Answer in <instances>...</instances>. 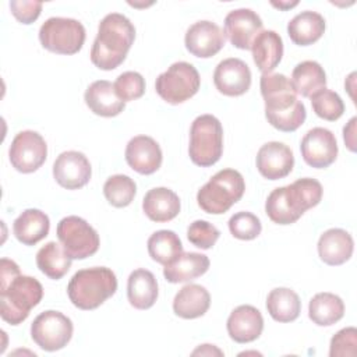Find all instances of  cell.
Listing matches in <instances>:
<instances>
[{"mask_svg":"<svg viewBox=\"0 0 357 357\" xmlns=\"http://www.w3.org/2000/svg\"><path fill=\"white\" fill-rule=\"evenodd\" d=\"M0 315L10 325L25 321L43 297L40 282L21 275L18 265L8 258L0 261Z\"/></svg>","mask_w":357,"mask_h":357,"instance_id":"cell-1","label":"cell"},{"mask_svg":"<svg viewBox=\"0 0 357 357\" xmlns=\"http://www.w3.org/2000/svg\"><path fill=\"white\" fill-rule=\"evenodd\" d=\"M259 88L265 102V117L272 127L291 132L305 121V106L298 100L291 81L284 74H262Z\"/></svg>","mask_w":357,"mask_h":357,"instance_id":"cell-2","label":"cell"},{"mask_svg":"<svg viewBox=\"0 0 357 357\" xmlns=\"http://www.w3.org/2000/svg\"><path fill=\"white\" fill-rule=\"evenodd\" d=\"M134 39L135 28L126 15L120 13L105 15L91 49L92 64L105 71L117 68L126 60Z\"/></svg>","mask_w":357,"mask_h":357,"instance_id":"cell-3","label":"cell"},{"mask_svg":"<svg viewBox=\"0 0 357 357\" xmlns=\"http://www.w3.org/2000/svg\"><path fill=\"white\" fill-rule=\"evenodd\" d=\"M322 185L318 180L304 177L294 183L275 188L266 198L265 212L278 225L297 222L305 211L317 206L322 199Z\"/></svg>","mask_w":357,"mask_h":357,"instance_id":"cell-4","label":"cell"},{"mask_svg":"<svg viewBox=\"0 0 357 357\" xmlns=\"http://www.w3.org/2000/svg\"><path fill=\"white\" fill-rule=\"evenodd\" d=\"M117 290V278L106 266L79 269L67 286V294L73 305L79 310H95L110 298Z\"/></svg>","mask_w":357,"mask_h":357,"instance_id":"cell-5","label":"cell"},{"mask_svg":"<svg viewBox=\"0 0 357 357\" xmlns=\"http://www.w3.org/2000/svg\"><path fill=\"white\" fill-rule=\"evenodd\" d=\"M245 191L244 177L234 169H223L197 192L199 208L211 215H222L238 202Z\"/></svg>","mask_w":357,"mask_h":357,"instance_id":"cell-6","label":"cell"},{"mask_svg":"<svg viewBox=\"0 0 357 357\" xmlns=\"http://www.w3.org/2000/svg\"><path fill=\"white\" fill-rule=\"evenodd\" d=\"M223 152V127L212 114L198 116L190 128L188 153L192 163L208 167L215 165Z\"/></svg>","mask_w":357,"mask_h":357,"instance_id":"cell-7","label":"cell"},{"mask_svg":"<svg viewBox=\"0 0 357 357\" xmlns=\"http://www.w3.org/2000/svg\"><path fill=\"white\" fill-rule=\"evenodd\" d=\"M85 28L74 18L52 17L47 18L39 29L42 46L57 54H75L85 42Z\"/></svg>","mask_w":357,"mask_h":357,"instance_id":"cell-8","label":"cell"},{"mask_svg":"<svg viewBox=\"0 0 357 357\" xmlns=\"http://www.w3.org/2000/svg\"><path fill=\"white\" fill-rule=\"evenodd\" d=\"M201 85L197 68L187 61L173 63L155 81L158 95L170 105H178L192 98Z\"/></svg>","mask_w":357,"mask_h":357,"instance_id":"cell-9","label":"cell"},{"mask_svg":"<svg viewBox=\"0 0 357 357\" xmlns=\"http://www.w3.org/2000/svg\"><path fill=\"white\" fill-rule=\"evenodd\" d=\"M57 237L71 259H85L99 250L98 231L82 218L71 215L57 225Z\"/></svg>","mask_w":357,"mask_h":357,"instance_id":"cell-10","label":"cell"},{"mask_svg":"<svg viewBox=\"0 0 357 357\" xmlns=\"http://www.w3.org/2000/svg\"><path fill=\"white\" fill-rule=\"evenodd\" d=\"M71 319L60 311L47 310L40 312L31 325L32 340L46 351H56L67 346L73 336Z\"/></svg>","mask_w":357,"mask_h":357,"instance_id":"cell-11","label":"cell"},{"mask_svg":"<svg viewBox=\"0 0 357 357\" xmlns=\"http://www.w3.org/2000/svg\"><path fill=\"white\" fill-rule=\"evenodd\" d=\"M8 158L13 167L21 173L36 172L47 158L46 141L36 131H20L10 145Z\"/></svg>","mask_w":357,"mask_h":357,"instance_id":"cell-12","label":"cell"},{"mask_svg":"<svg viewBox=\"0 0 357 357\" xmlns=\"http://www.w3.org/2000/svg\"><path fill=\"white\" fill-rule=\"evenodd\" d=\"M300 151L307 165L315 169H325L337 158L335 134L328 128L314 127L303 137Z\"/></svg>","mask_w":357,"mask_h":357,"instance_id":"cell-13","label":"cell"},{"mask_svg":"<svg viewBox=\"0 0 357 357\" xmlns=\"http://www.w3.org/2000/svg\"><path fill=\"white\" fill-rule=\"evenodd\" d=\"M92 174L88 158L78 151L61 152L53 163V177L67 190H78L88 184Z\"/></svg>","mask_w":357,"mask_h":357,"instance_id":"cell-14","label":"cell"},{"mask_svg":"<svg viewBox=\"0 0 357 357\" xmlns=\"http://www.w3.org/2000/svg\"><path fill=\"white\" fill-rule=\"evenodd\" d=\"M262 26L264 22L255 11L251 8H237L226 15L223 33L234 47L248 50L262 31Z\"/></svg>","mask_w":357,"mask_h":357,"instance_id":"cell-15","label":"cell"},{"mask_svg":"<svg viewBox=\"0 0 357 357\" xmlns=\"http://www.w3.org/2000/svg\"><path fill=\"white\" fill-rule=\"evenodd\" d=\"M226 38L219 25L212 21H197L184 36L185 49L195 57L209 59L220 52Z\"/></svg>","mask_w":357,"mask_h":357,"instance_id":"cell-16","label":"cell"},{"mask_svg":"<svg viewBox=\"0 0 357 357\" xmlns=\"http://www.w3.org/2000/svg\"><path fill=\"white\" fill-rule=\"evenodd\" d=\"M213 84L226 96H240L251 86L250 67L237 57L225 59L215 68Z\"/></svg>","mask_w":357,"mask_h":357,"instance_id":"cell-17","label":"cell"},{"mask_svg":"<svg viewBox=\"0 0 357 357\" xmlns=\"http://www.w3.org/2000/svg\"><path fill=\"white\" fill-rule=\"evenodd\" d=\"M257 169L268 180L286 177L294 166L293 151L279 141L264 144L257 153Z\"/></svg>","mask_w":357,"mask_h":357,"instance_id":"cell-18","label":"cell"},{"mask_svg":"<svg viewBox=\"0 0 357 357\" xmlns=\"http://www.w3.org/2000/svg\"><path fill=\"white\" fill-rule=\"evenodd\" d=\"M162 158L159 144L148 135H137L126 146V160L139 174L155 173L162 165Z\"/></svg>","mask_w":357,"mask_h":357,"instance_id":"cell-19","label":"cell"},{"mask_svg":"<svg viewBox=\"0 0 357 357\" xmlns=\"http://www.w3.org/2000/svg\"><path fill=\"white\" fill-rule=\"evenodd\" d=\"M227 333L237 343H250L257 340L264 329V318L259 310L244 304L236 307L227 318Z\"/></svg>","mask_w":357,"mask_h":357,"instance_id":"cell-20","label":"cell"},{"mask_svg":"<svg viewBox=\"0 0 357 357\" xmlns=\"http://www.w3.org/2000/svg\"><path fill=\"white\" fill-rule=\"evenodd\" d=\"M354 250V241L349 231L343 229H328L318 240L319 258L332 266H337L350 259Z\"/></svg>","mask_w":357,"mask_h":357,"instance_id":"cell-21","label":"cell"},{"mask_svg":"<svg viewBox=\"0 0 357 357\" xmlns=\"http://www.w3.org/2000/svg\"><path fill=\"white\" fill-rule=\"evenodd\" d=\"M84 99L89 110L102 117H114L126 107V103L116 95L114 85L106 79L93 81L86 88Z\"/></svg>","mask_w":357,"mask_h":357,"instance_id":"cell-22","label":"cell"},{"mask_svg":"<svg viewBox=\"0 0 357 357\" xmlns=\"http://www.w3.org/2000/svg\"><path fill=\"white\" fill-rule=\"evenodd\" d=\"M252 59L255 66L262 74H271L282 60L283 56V40L280 35L272 29L261 31L254 39Z\"/></svg>","mask_w":357,"mask_h":357,"instance_id":"cell-23","label":"cell"},{"mask_svg":"<svg viewBox=\"0 0 357 357\" xmlns=\"http://www.w3.org/2000/svg\"><path fill=\"white\" fill-rule=\"evenodd\" d=\"M142 209L152 222H169L180 212V198L170 188L155 187L145 194Z\"/></svg>","mask_w":357,"mask_h":357,"instance_id":"cell-24","label":"cell"},{"mask_svg":"<svg viewBox=\"0 0 357 357\" xmlns=\"http://www.w3.org/2000/svg\"><path fill=\"white\" fill-rule=\"evenodd\" d=\"M211 305L209 291L195 283L183 286L173 300V311L177 317L184 319H194L202 317Z\"/></svg>","mask_w":357,"mask_h":357,"instance_id":"cell-25","label":"cell"},{"mask_svg":"<svg viewBox=\"0 0 357 357\" xmlns=\"http://www.w3.org/2000/svg\"><path fill=\"white\" fill-rule=\"evenodd\" d=\"M49 216L40 209H25L13 223L15 238L24 245H35L49 234Z\"/></svg>","mask_w":357,"mask_h":357,"instance_id":"cell-26","label":"cell"},{"mask_svg":"<svg viewBox=\"0 0 357 357\" xmlns=\"http://www.w3.org/2000/svg\"><path fill=\"white\" fill-rule=\"evenodd\" d=\"M158 294V282L151 271L139 268L130 273L127 280V297L134 308H151L156 303Z\"/></svg>","mask_w":357,"mask_h":357,"instance_id":"cell-27","label":"cell"},{"mask_svg":"<svg viewBox=\"0 0 357 357\" xmlns=\"http://www.w3.org/2000/svg\"><path fill=\"white\" fill-rule=\"evenodd\" d=\"M209 269V258L199 252H181L165 265L163 276L170 283L190 282Z\"/></svg>","mask_w":357,"mask_h":357,"instance_id":"cell-28","label":"cell"},{"mask_svg":"<svg viewBox=\"0 0 357 357\" xmlns=\"http://www.w3.org/2000/svg\"><path fill=\"white\" fill-rule=\"evenodd\" d=\"M325 18L315 11H301L287 24V33L293 43L308 46L315 43L325 32Z\"/></svg>","mask_w":357,"mask_h":357,"instance_id":"cell-29","label":"cell"},{"mask_svg":"<svg viewBox=\"0 0 357 357\" xmlns=\"http://www.w3.org/2000/svg\"><path fill=\"white\" fill-rule=\"evenodd\" d=\"M344 315L343 300L333 293H318L308 304V317L318 326H331Z\"/></svg>","mask_w":357,"mask_h":357,"instance_id":"cell-30","label":"cell"},{"mask_svg":"<svg viewBox=\"0 0 357 357\" xmlns=\"http://www.w3.org/2000/svg\"><path fill=\"white\" fill-rule=\"evenodd\" d=\"M290 81L298 95L311 98L315 92L325 88L326 74L318 61L305 60L293 68Z\"/></svg>","mask_w":357,"mask_h":357,"instance_id":"cell-31","label":"cell"},{"mask_svg":"<svg viewBox=\"0 0 357 357\" xmlns=\"http://www.w3.org/2000/svg\"><path fill=\"white\" fill-rule=\"evenodd\" d=\"M266 310L278 322H291L298 318L301 301L298 294L289 287H276L266 297Z\"/></svg>","mask_w":357,"mask_h":357,"instance_id":"cell-32","label":"cell"},{"mask_svg":"<svg viewBox=\"0 0 357 357\" xmlns=\"http://www.w3.org/2000/svg\"><path fill=\"white\" fill-rule=\"evenodd\" d=\"M36 265L39 271L49 279H61L71 268V258L63 245L49 241L36 252Z\"/></svg>","mask_w":357,"mask_h":357,"instance_id":"cell-33","label":"cell"},{"mask_svg":"<svg viewBox=\"0 0 357 357\" xmlns=\"http://www.w3.org/2000/svg\"><path fill=\"white\" fill-rule=\"evenodd\" d=\"M148 252L155 262L167 265L183 252V244L173 230H158L148 238Z\"/></svg>","mask_w":357,"mask_h":357,"instance_id":"cell-34","label":"cell"},{"mask_svg":"<svg viewBox=\"0 0 357 357\" xmlns=\"http://www.w3.org/2000/svg\"><path fill=\"white\" fill-rule=\"evenodd\" d=\"M135 181L126 174L110 176L103 184V194L107 202L116 208L130 205L135 197Z\"/></svg>","mask_w":357,"mask_h":357,"instance_id":"cell-35","label":"cell"},{"mask_svg":"<svg viewBox=\"0 0 357 357\" xmlns=\"http://www.w3.org/2000/svg\"><path fill=\"white\" fill-rule=\"evenodd\" d=\"M311 106L318 117L328 121L337 120L344 112L342 98L328 88H322L311 96Z\"/></svg>","mask_w":357,"mask_h":357,"instance_id":"cell-36","label":"cell"},{"mask_svg":"<svg viewBox=\"0 0 357 357\" xmlns=\"http://www.w3.org/2000/svg\"><path fill=\"white\" fill-rule=\"evenodd\" d=\"M229 230L238 240H254L261 234V220L251 212H237L229 219Z\"/></svg>","mask_w":357,"mask_h":357,"instance_id":"cell-37","label":"cell"},{"mask_svg":"<svg viewBox=\"0 0 357 357\" xmlns=\"http://www.w3.org/2000/svg\"><path fill=\"white\" fill-rule=\"evenodd\" d=\"M113 85L116 95L124 103L139 99L145 92V79L137 71H126L120 74Z\"/></svg>","mask_w":357,"mask_h":357,"instance_id":"cell-38","label":"cell"},{"mask_svg":"<svg viewBox=\"0 0 357 357\" xmlns=\"http://www.w3.org/2000/svg\"><path fill=\"white\" fill-rule=\"evenodd\" d=\"M220 236L216 226L206 220H194L187 229L188 241L202 250H209L215 245Z\"/></svg>","mask_w":357,"mask_h":357,"instance_id":"cell-39","label":"cell"},{"mask_svg":"<svg viewBox=\"0 0 357 357\" xmlns=\"http://www.w3.org/2000/svg\"><path fill=\"white\" fill-rule=\"evenodd\" d=\"M357 329L354 326L340 329L332 339L329 347L331 357H354L357 353Z\"/></svg>","mask_w":357,"mask_h":357,"instance_id":"cell-40","label":"cell"},{"mask_svg":"<svg viewBox=\"0 0 357 357\" xmlns=\"http://www.w3.org/2000/svg\"><path fill=\"white\" fill-rule=\"evenodd\" d=\"M10 10L13 15L22 24H32L38 20L42 11L40 1H28V0H11Z\"/></svg>","mask_w":357,"mask_h":357,"instance_id":"cell-41","label":"cell"},{"mask_svg":"<svg viewBox=\"0 0 357 357\" xmlns=\"http://www.w3.org/2000/svg\"><path fill=\"white\" fill-rule=\"evenodd\" d=\"M356 121L357 119L356 117H351L350 121L347 123V126H344L343 128V138H344V142L347 145V148L354 152L356 151Z\"/></svg>","mask_w":357,"mask_h":357,"instance_id":"cell-42","label":"cell"},{"mask_svg":"<svg viewBox=\"0 0 357 357\" xmlns=\"http://www.w3.org/2000/svg\"><path fill=\"white\" fill-rule=\"evenodd\" d=\"M192 354H208V356H211V354H218V356H222L223 353H222L219 349H216L213 344H202L201 347H198L197 350H194Z\"/></svg>","mask_w":357,"mask_h":357,"instance_id":"cell-43","label":"cell"},{"mask_svg":"<svg viewBox=\"0 0 357 357\" xmlns=\"http://www.w3.org/2000/svg\"><path fill=\"white\" fill-rule=\"evenodd\" d=\"M297 3L298 1H293V3H275V1H272V6H275V7H278L279 10H287V8H291V7H294V6H297Z\"/></svg>","mask_w":357,"mask_h":357,"instance_id":"cell-44","label":"cell"}]
</instances>
